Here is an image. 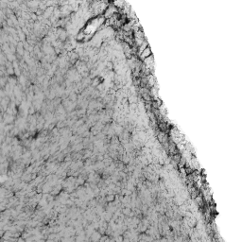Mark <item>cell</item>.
Returning a JSON list of instances; mask_svg holds the SVG:
<instances>
[{
  "label": "cell",
  "mask_w": 242,
  "mask_h": 242,
  "mask_svg": "<svg viewBox=\"0 0 242 242\" xmlns=\"http://www.w3.org/2000/svg\"><path fill=\"white\" fill-rule=\"evenodd\" d=\"M149 56H151V50H150V48L148 47L141 53V57L144 58V59H147V58L149 57Z\"/></svg>",
  "instance_id": "1"
},
{
  "label": "cell",
  "mask_w": 242,
  "mask_h": 242,
  "mask_svg": "<svg viewBox=\"0 0 242 242\" xmlns=\"http://www.w3.org/2000/svg\"><path fill=\"white\" fill-rule=\"evenodd\" d=\"M144 62H145L146 64H148V65H150V64H151V63L153 62V57H152V56H149V57H148L147 59H145Z\"/></svg>",
  "instance_id": "2"
}]
</instances>
